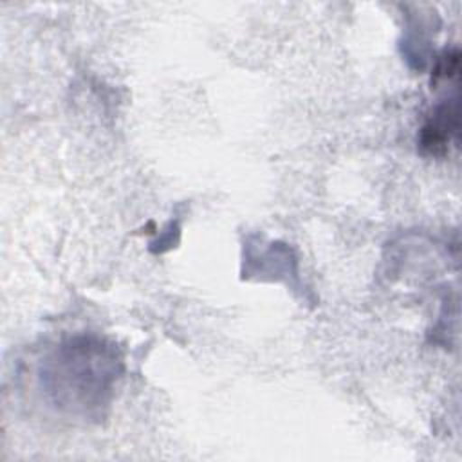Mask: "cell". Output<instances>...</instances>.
<instances>
[{"label":"cell","mask_w":462,"mask_h":462,"mask_svg":"<svg viewBox=\"0 0 462 462\" xmlns=\"http://www.w3.org/2000/svg\"><path fill=\"white\" fill-rule=\"evenodd\" d=\"M458 132V108L457 101H446L437 106L433 116L426 121L419 135V146L422 153L444 155L448 153V144Z\"/></svg>","instance_id":"cell-2"},{"label":"cell","mask_w":462,"mask_h":462,"mask_svg":"<svg viewBox=\"0 0 462 462\" xmlns=\"http://www.w3.org/2000/svg\"><path fill=\"white\" fill-rule=\"evenodd\" d=\"M119 372L121 361L108 345L76 337L60 345L43 363L42 383L60 410L90 415L108 402Z\"/></svg>","instance_id":"cell-1"}]
</instances>
